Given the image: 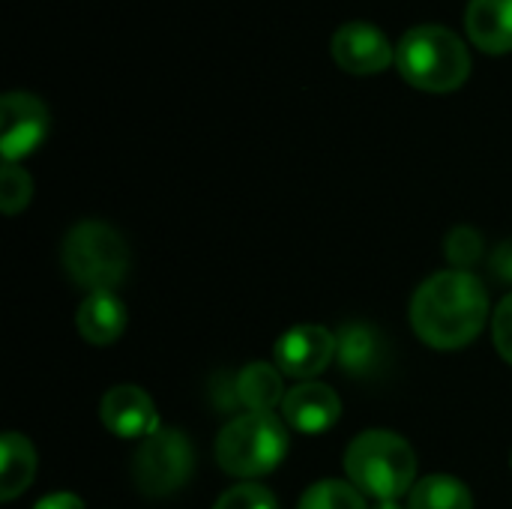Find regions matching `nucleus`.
Wrapping results in <instances>:
<instances>
[{"mask_svg": "<svg viewBox=\"0 0 512 509\" xmlns=\"http://www.w3.org/2000/svg\"><path fill=\"white\" fill-rule=\"evenodd\" d=\"M489 315V294L468 270H444L429 276L411 300L414 333L441 351L471 345Z\"/></svg>", "mask_w": 512, "mask_h": 509, "instance_id": "1", "label": "nucleus"}, {"mask_svg": "<svg viewBox=\"0 0 512 509\" xmlns=\"http://www.w3.org/2000/svg\"><path fill=\"white\" fill-rule=\"evenodd\" d=\"M63 267L90 294L114 291L129 270V249L111 225L84 219L63 240Z\"/></svg>", "mask_w": 512, "mask_h": 509, "instance_id": "4", "label": "nucleus"}, {"mask_svg": "<svg viewBox=\"0 0 512 509\" xmlns=\"http://www.w3.org/2000/svg\"><path fill=\"white\" fill-rule=\"evenodd\" d=\"M372 509H402V504L399 501H378Z\"/></svg>", "mask_w": 512, "mask_h": 509, "instance_id": "25", "label": "nucleus"}, {"mask_svg": "<svg viewBox=\"0 0 512 509\" xmlns=\"http://www.w3.org/2000/svg\"><path fill=\"white\" fill-rule=\"evenodd\" d=\"M213 509H279V504H276L273 492H267L264 486L243 483V486L228 489Z\"/></svg>", "mask_w": 512, "mask_h": 509, "instance_id": "21", "label": "nucleus"}, {"mask_svg": "<svg viewBox=\"0 0 512 509\" xmlns=\"http://www.w3.org/2000/svg\"><path fill=\"white\" fill-rule=\"evenodd\" d=\"M465 27L477 48L489 54L512 51V0H471Z\"/></svg>", "mask_w": 512, "mask_h": 509, "instance_id": "12", "label": "nucleus"}, {"mask_svg": "<svg viewBox=\"0 0 512 509\" xmlns=\"http://www.w3.org/2000/svg\"><path fill=\"white\" fill-rule=\"evenodd\" d=\"M297 509H366V501L363 492L351 483L321 480L312 489H306Z\"/></svg>", "mask_w": 512, "mask_h": 509, "instance_id": "18", "label": "nucleus"}, {"mask_svg": "<svg viewBox=\"0 0 512 509\" xmlns=\"http://www.w3.org/2000/svg\"><path fill=\"white\" fill-rule=\"evenodd\" d=\"M75 324L90 345H114L126 330V306L120 297H114V291L87 294V300L78 306Z\"/></svg>", "mask_w": 512, "mask_h": 509, "instance_id": "13", "label": "nucleus"}, {"mask_svg": "<svg viewBox=\"0 0 512 509\" xmlns=\"http://www.w3.org/2000/svg\"><path fill=\"white\" fill-rule=\"evenodd\" d=\"M342 402L333 387L318 381H303L291 387L282 399V417L294 432L303 435H321L339 423Z\"/></svg>", "mask_w": 512, "mask_h": 509, "instance_id": "11", "label": "nucleus"}, {"mask_svg": "<svg viewBox=\"0 0 512 509\" xmlns=\"http://www.w3.org/2000/svg\"><path fill=\"white\" fill-rule=\"evenodd\" d=\"M336 357L348 375H372L387 357V345L369 324H348L336 336Z\"/></svg>", "mask_w": 512, "mask_h": 509, "instance_id": "14", "label": "nucleus"}, {"mask_svg": "<svg viewBox=\"0 0 512 509\" xmlns=\"http://www.w3.org/2000/svg\"><path fill=\"white\" fill-rule=\"evenodd\" d=\"M483 255V237L474 228H456L447 237V261L453 264V270H468L480 261Z\"/></svg>", "mask_w": 512, "mask_h": 509, "instance_id": "20", "label": "nucleus"}, {"mask_svg": "<svg viewBox=\"0 0 512 509\" xmlns=\"http://www.w3.org/2000/svg\"><path fill=\"white\" fill-rule=\"evenodd\" d=\"M345 471L351 486L375 501H399L417 486L414 447L387 429H369L357 435L345 453Z\"/></svg>", "mask_w": 512, "mask_h": 509, "instance_id": "3", "label": "nucleus"}, {"mask_svg": "<svg viewBox=\"0 0 512 509\" xmlns=\"http://www.w3.org/2000/svg\"><path fill=\"white\" fill-rule=\"evenodd\" d=\"M408 504H411V509H474V498L462 480L447 477V474H435V477L420 480L411 489Z\"/></svg>", "mask_w": 512, "mask_h": 509, "instance_id": "17", "label": "nucleus"}, {"mask_svg": "<svg viewBox=\"0 0 512 509\" xmlns=\"http://www.w3.org/2000/svg\"><path fill=\"white\" fill-rule=\"evenodd\" d=\"M330 54H333V60L345 72H354V75L384 72L393 63V57H396V51L390 48L387 36L375 24H366V21H348V24H342L333 33Z\"/></svg>", "mask_w": 512, "mask_h": 509, "instance_id": "9", "label": "nucleus"}, {"mask_svg": "<svg viewBox=\"0 0 512 509\" xmlns=\"http://www.w3.org/2000/svg\"><path fill=\"white\" fill-rule=\"evenodd\" d=\"M195 471V450L180 429H159L141 441L132 480L150 498H165L180 492Z\"/></svg>", "mask_w": 512, "mask_h": 509, "instance_id": "6", "label": "nucleus"}, {"mask_svg": "<svg viewBox=\"0 0 512 509\" xmlns=\"http://www.w3.org/2000/svg\"><path fill=\"white\" fill-rule=\"evenodd\" d=\"M33 195V180L24 168H18L15 162H6L0 171V207L6 216H15L18 210H24L30 204Z\"/></svg>", "mask_w": 512, "mask_h": 509, "instance_id": "19", "label": "nucleus"}, {"mask_svg": "<svg viewBox=\"0 0 512 509\" xmlns=\"http://www.w3.org/2000/svg\"><path fill=\"white\" fill-rule=\"evenodd\" d=\"M99 417H102L105 429L117 438H141L144 441L162 429L153 399L135 384L111 387L99 405Z\"/></svg>", "mask_w": 512, "mask_h": 509, "instance_id": "10", "label": "nucleus"}, {"mask_svg": "<svg viewBox=\"0 0 512 509\" xmlns=\"http://www.w3.org/2000/svg\"><path fill=\"white\" fill-rule=\"evenodd\" d=\"M237 399L255 411V414H270L276 405H282L285 399V387H282V375L279 369H273L270 363H249L234 384Z\"/></svg>", "mask_w": 512, "mask_h": 509, "instance_id": "16", "label": "nucleus"}, {"mask_svg": "<svg viewBox=\"0 0 512 509\" xmlns=\"http://www.w3.org/2000/svg\"><path fill=\"white\" fill-rule=\"evenodd\" d=\"M288 453L285 423L273 414H243L231 420L216 438V462L231 477H264L282 465Z\"/></svg>", "mask_w": 512, "mask_h": 509, "instance_id": "5", "label": "nucleus"}, {"mask_svg": "<svg viewBox=\"0 0 512 509\" xmlns=\"http://www.w3.org/2000/svg\"><path fill=\"white\" fill-rule=\"evenodd\" d=\"M33 474H36L33 444L18 432H6L0 441V498L15 501L33 483Z\"/></svg>", "mask_w": 512, "mask_h": 509, "instance_id": "15", "label": "nucleus"}, {"mask_svg": "<svg viewBox=\"0 0 512 509\" xmlns=\"http://www.w3.org/2000/svg\"><path fill=\"white\" fill-rule=\"evenodd\" d=\"M492 267H495V273H498L501 279L512 282V240L510 243H504V246L495 252V258H492Z\"/></svg>", "mask_w": 512, "mask_h": 509, "instance_id": "24", "label": "nucleus"}, {"mask_svg": "<svg viewBox=\"0 0 512 509\" xmlns=\"http://www.w3.org/2000/svg\"><path fill=\"white\" fill-rule=\"evenodd\" d=\"M492 336H495V348L498 354L512 363V294L501 300V306L495 309V321H492Z\"/></svg>", "mask_w": 512, "mask_h": 509, "instance_id": "22", "label": "nucleus"}, {"mask_svg": "<svg viewBox=\"0 0 512 509\" xmlns=\"http://www.w3.org/2000/svg\"><path fill=\"white\" fill-rule=\"evenodd\" d=\"M396 66L411 87L450 93L468 81L471 54L453 30L441 24H417L399 39Z\"/></svg>", "mask_w": 512, "mask_h": 509, "instance_id": "2", "label": "nucleus"}, {"mask_svg": "<svg viewBox=\"0 0 512 509\" xmlns=\"http://www.w3.org/2000/svg\"><path fill=\"white\" fill-rule=\"evenodd\" d=\"M273 357L279 363V372L309 381L333 363L336 336L321 324H300V327H291L288 333H282Z\"/></svg>", "mask_w": 512, "mask_h": 509, "instance_id": "8", "label": "nucleus"}, {"mask_svg": "<svg viewBox=\"0 0 512 509\" xmlns=\"http://www.w3.org/2000/svg\"><path fill=\"white\" fill-rule=\"evenodd\" d=\"M48 132V108L33 93H6L0 102V153L18 162L33 153Z\"/></svg>", "mask_w": 512, "mask_h": 509, "instance_id": "7", "label": "nucleus"}, {"mask_svg": "<svg viewBox=\"0 0 512 509\" xmlns=\"http://www.w3.org/2000/svg\"><path fill=\"white\" fill-rule=\"evenodd\" d=\"M33 509H84V501L72 492H57V495L42 498Z\"/></svg>", "mask_w": 512, "mask_h": 509, "instance_id": "23", "label": "nucleus"}]
</instances>
